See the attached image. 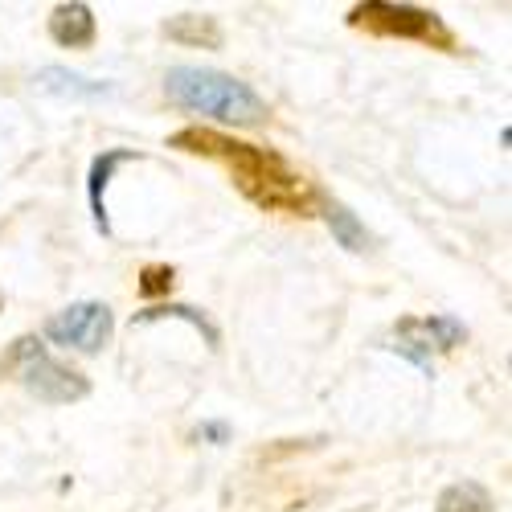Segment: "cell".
<instances>
[{
	"mask_svg": "<svg viewBox=\"0 0 512 512\" xmlns=\"http://www.w3.org/2000/svg\"><path fill=\"white\" fill-rule=\"evenodd\" d=\"M173 148H185V152H197V156H218L230 164V173L238 181V189L259 201L267 209H283V213H308L316 193L312 185L295 173V168L267 152V148H254V144H238L230 136H218V132H201V127H185L168 140Z\"/></svg>",
	"mask_w": 512,
	"mask_h": 512,
	"instance_id": "6da1fadb",
	"label": "cell"
},
{
	"mask_svg": "<svg viewBox=\"0 0 512 512\" xmlns=\"http://www.w3.org/2000/svg\"><path fill=\"white\" fill-rule=\"evenodd\" d=\"M164 95L181 111H197L205 119L234 123V127H259L267 123V103L254 95L246 82L222 70L205 66H173L164 74Z\"/></svg>",
	"mask_w": 512,
	"mask_h": 512,
	"instance_id": "7a4b0ae2",
	"label": "cell"
},
{
	"mask_svg": "<svg viewBox=\"0 0 512 512\" xmlns=\"http://www.w3.org/2000/svg\"><path fill=\"white\" fill-rule=\"evenodd\" d=\"M5 365L17 369L25 394L46 402V406H70V402H82L91 394V377H82L78 369L54 361L37 336H21L13 345V353L5 357Z\"/></svg>",
	"mask_w": 512,
	"mask_h": 512,
	"instance_id": "3957f363",
	"label": "cell"
},
{
	"mask_svg": "<svg viewBox=\"0 0 512 512\" xmlns=\"http://www.w3.org/2000/svg\"><path fill=\"white\" fill-rule=\"evenodd\" d=\"M353 29H369L377 37H406V41H426V46L455 50V37L443 25L439 13L418 9V5H390V0H369L349 13Z\"/></svg>",
	"mask_w": 512,
	"mask_h": 512,
	"instance_id": "277c9868",
	"label": "cell"
},
{
	"mask_svg": "<svg viewBox=\"0 0 512 512\" xmlns=\"http://www.w3.org/2000/svg\"><path fill=\"white\" fill-rule=\"evenodd\" d=\"M111 332H115V316L107 304L99 300H78L62 312H54L46 320V336L62 349H74V353H103L111 345Z\"/></svg>",
	"mask_w": 512,
	"mask_h": 512,
	"instance_id": "5b68a950",
	"label": "cell"
},
{
	"mask_svg": "<svg viewBox=\"0 0 512 512\" xmlns=\"http://www.w3.org/2000/svg\"><path fill=\"white\" fill-rule=\"evenodd\" d=\"M33 91L50 95V99H62V103H99V99L115 95V82H99V78H87V74H74L66 66H41L33 74Z\"/></svg>",
	"mask_w": 512,
	"mask_h": 512,
	"instance_id": "8992f818",
	"label": "cell"
},
{
	"mask_svg": "<svg viewBox=\"0 0 512 512\" xmlns=\"http://www.w3.org/2000/svg\"><path fill=\"white\" fill-rule=\"evenodd\" d=\"M144 160L136 148H103L95 160H91V173H87V201H91V222L103 238H111V213H107V185L115 177V168L123 164H136Z\"/></svg>",
	"mask_w": 512,
	"mask_h": 512,
	"instance_id": "52a82bcc",
	"label": "cell"
},
{
	"mask_svg": "<svg viewBox=\"0 0 512 512\" xmlns=\"http://www.w3.org/2000/svg\"><path fill=\"white\" fill-rule=\"evenodd\" d=\"M381 349L406 357L414 369H422L426 377H435V353H439V349H435L431 332H426V320H414V316L398 320V328L386 336V345H381Z\"/></svg>",
	"mask_w": 512,
	"mask_h": 512,
	"instance_id": "ba28073f",
	"label": "cell"
},
{
	"mask_svg": "<svg viewBox=\"0 0 512 512\" xmlns=\"http://www.w3.org/2000/svg\"><path fill=\"white\" fill-rule=\"evenodd\" d=\"M50 37L66 50H82L95 41V13L91 5H82V0H70V5H58L50 13Z\"/></svg>",
	"mask_w": 512,
	"mask_h": 512,
	"instance_id": "9c48e42d",
	"label": "cell"
},
{
	"mask_svg": "<svg viewBox=\"0 0 512 512\" xmlns=\"http://www.w3.org/2000/svg\"><path fill=\"white\" fill-rule=\"evenodd\" d=\"M324 222L336 238V246H345L349 254H365L377 246V238L365 230V222L357 218V213L349 205H340V201H324Z\"/></svg>",
	"mask_w": 512,
	"mask_h": 512,
	"instance_id": "30bf717a",
	"label": "cell"
},
{
	"mask_svg": "<svg viewBox=\"0 0 512 512\" xmlns=\"http://www.w3.org/2000/svg\"><path fill=\"white\" fill-rule=\"evenodd\" d=\"M156 320H185L189 328H197V332L205 336V345H209V349H218V345H222L218 324H213L205 312L189 308V304H160V308H144V312H136V316H132V328H144V324H156Z\"/></svg>",
	"mask_w": 512,
	"mask_h": 512,
	"instance_id": "8fae6325",
	"label": "cell"
},
{
	"mask_svg": "<svg viewBox=\"0 0 512 512\" xmlns=\"http://www.w3.org/2000/svg\"><path fill=\"white\" fill-rule=\"evenodd\" d=\"M164 33L173 41H181V46H205V50L222 46V25L209 13H181V17H173L164 25Z\"/></svg>",
	"mask_w": 512,
	"mask_h": 512,
	"instance_id": "7c38bea8",
	"label": "cell"
},
{
	"mask_svg": "<svg viewBox=\"0 0 512 512\" xmlns=\"http://www.w3.org/2000/svg\"><path fill=\"white\" fill-rule=\"evenodd\" d=\"M439 512H496V500L484 484L476 480H459V484H447L439 492Z\"/></svg>",
	"mask_w": 512,
	"mask_h": 512,
	"instance_id": "4fadbf2b",
	"label": "cell"
},
{
	"mask_svg": "<svg viewBox=\"0 0 512 512\" xmlns=\"http://www.w3.org/2000/svg\"><path fill=\"white\" fill-rule=\"evenodd\" d=\"M426 332H431L435 349H459L467 340V324L455 316H426Z\"/></svg>",
	"mask_w": 512,
	"mask_h": 512,
	"instance_id": "5bb4252c",
	"label": "cell"
},
{
	"mask_svg": "<svg viewBox=\"0 0 512 512\" xmlns=\"http://www.w3.org/2000/svg\"><path fill=\"white\" fill-rule=\"evenodd\" d=\"M173 279H177V271H173V267L152 263V267H144V271H140V295H144V300H152V295H164L168 287H173Z\"/></svg>",
	"mask_w": 512,
	"mask_h": 512,
	"instance_id": "9a60e30c",
	"label": "cell"
},
{
	"mask_svg": "<svg viewBox=\"0 0 512 512\" xmlns=\"http://www.w3.org/2000/svg\"><path fill=\"white\" fill-rule=\"evenodd\" d=\"M197 439L201 443H226L230 439V422H201L197 426Z\"/></svg>",
	"mask_w": 512,
	"mask_h": 512,
	"instance_id": "2e32d148",
	"label": "cell"
}]
</instances>
